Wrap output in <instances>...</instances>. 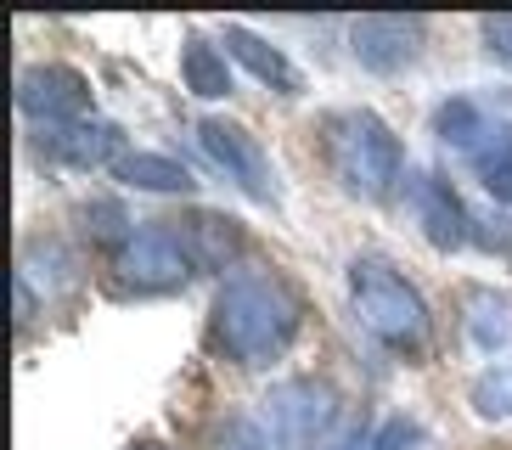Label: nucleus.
<instances>
[{"mask_svg": "<svg viewBox=\"0 0 512 450\" xmlns=\"http://www.w3.org/2000/svg\"><path fill=\"white\" fill-rule=\"evenodd\" d=\"M344 400L327 377H282L265 394V434H271V450H316L321 439L332 434Z\"/></svg>", "mask_w": 512, "mask_h": 450, "instance_id": "obj_5", "label": "nucleus"}, {"mask_svg": "<svg viewBox=\"0 0 512 450\" xmlns=\"http://www.w3.org/2000/svg\"><path fill=\"white\" fill-rule=\"evenodd\" d=\"M321 152H327V169L338 175V186L349 197H366V203H383L394 192L400 169H406L400 135L377 119L372 107L327 113L321 119Z\"/></svg>", "mask_w": 512, "mask_h": 450, "instance_id": "obj_3", "label": "nucleus"}, {"mask_svg": "<svg viewBox=\"0 0 512 450\" xmlns=\"http://www.w3.org/2000/svg\"><path fill=\"white\" fill-rule=\"evenodd\" d=\"M197 141H203V152H209L214 164L226 169V180L237 186L242 197H254V203H271L276 197L271 158H265V147H259L254 130H242V124L209 113V119H197Z\"/></svg>", "mask_w": 512, "mask_h": 450, "instance_id": "obj_7", "label": "nucleus"}, {"mask_svg": "<svg viewBox=\"0 0 512 450\" xmlns=\"http://www.w3.org/2000/svg\"><path fill=\"white\" fill-rule=\"evenodd\" d=\"M197 276L192 254L181 248V237L164 225H147V231H130V237L107 254V293L119 299H164V293H181Z\"/></svg>", "mask_w": 512, "mask_h": 450, "instance_id": "obj_4", "label": "nucleus"}, {"mask_svg": "<svg viewBox=\"0 0 512 450\" xmlns=\"http://www.w3.org/2000/svg\"><path fill=\"white\" fill-rule=\"evenodd\" d=\"M17 113L40 130L91 119V79L79 74L74 62H29L17 74Z\"/></svg>", "mask_w": 512, "mask_h": 450, "instance_id": "obj_6", "label": "nucleus"}, {"mask_svg": "<svg viewBox=\"0 0 512 450\" xmlns=\"http://www.w3.org/2000/svg\"><path fill=\"white\" fill-rule=\"evenodd\" d=\"M422 439V428L411 417H389L377 422V428H361V434H349L338 450H411Z\"/></svg>", "mask_w": 512, "mask_h": 450, "instance_id": "obj_19", "label": "nucleus"}, {"mask_svg": "<svg viewBox=\"0 0 512 450\" xmlns=\"http://www.w3.org/2000/svg\"><path fill=\"white\" fill-rule=\"evenodd\" d=\"M484 34V51L501 62V68H512V12H496V17H484L479 23Z\"/></svg>", "mask_w": 512, "mask_h": 450, "instance_id": "obj_22", "label": "nucleus"}, {"mask_svg": "<svg viewBox=\"0 0 512 450\" xmlns=\"http://www.w3.org/2000/svg\"><path fill=\"white\" fill-rule=\"evenodd\" d=\"M467 405L479 422H512V366H484L467 389Z\"/></svg>", "mask_w": 512, "mask_h": 450, "instance_id": "obj_18", "label": "nucleus"}, {"mask_svg": "<svg viewBox=\"0 0 512 450\" xmlns=\"http://www.w3.org/2000/svg\"><path fill=\"white\" fill-rule=\"evenodd\" d=\"M12 321H17V327H29V315H34V282H29V276H23V270H17V276H12Z\"/></svg>", "mask_w": 512, "mask_h": 450, "instance_id": "obj_23", "label": "nucleus"}, {"mask_svg": "<svg viewBox=\"0 0 512 450\" xmlns=\"http://www.w3.org/2000/svg\"><path fill=\"white\" fill-rule=\"evenodd\" d=\"M113 175L124 180V186H136V192H192L197 180L186 164H175V158H164V152H124L119 164H113Z\"/></svg>", "mask_w": 512, "mask_h": 450, "instance_id": "obj_14", "label": "nucleus"}, {"mask_svg": "<svg viewBox=\"0 0 512 450\" xmlns=\"http://www.w3.org/2000/svg\"><path fill=\"white\" fill-rule=\"evenodd\" d=\"M490 130H496V124L484 119V107L473 102V96H451V102H439V113H434V135L445 141V147L467 152V158L484 147Z\"/></svg>", "mask_w": 512, "mask_h": 450, "instance_id": "obj_15", "label": "nucleus"}, {"mask_svg": "<svg viewBox=\"0 0 512 450\" xmlns=\"http://www.w3.org/2000/svg\"><path fill=\"white\" fill-rule=\"evenodd\" d=\"M209 450H271V434H265V428H259L254 417H242V411H231V417H220V422H214Z\"/></svg>", "mask_w": 512, "mask_h": 450, "instance_id": "obj_20", "label": "nucleus"}, {"mask_svg": "<svg viewBox=\"0 0 512 450\" xmlns=\"http://www.w3.org/2000/svg\"><path fill=\"white\" fill-rule=\"evenodd\" d=\"M428 40V23L422 17H400V12H383V17H361L349 29V51L361 62L366 74H400L411 68Z\"/></svg>", "mask_w": 512, "mask_h": 450, "instance_id": "obj_8", "label": "nucleus"}, {"mask_svg": "<svg viewBox=\"0 0 512 450\" xmlns=\"http://www.w3.org/2000/svg\"><path fill=\"white\" fill-rule=\"evenodd\" d=\"M130 450H169V445H158V439H141V445H130Z\"/></svg>", "mask_w": 512, "mask_h": 450, "instance_id": "obj_24", "label": "nucleus"}, {"mask_svg": "<svg viewBox=\"0 0 512 450\" xmlns=\"http://www.w3.org/2000/svg\"><path fill=\"white\" fill-rule=\"evenodd\" d=\"M349 304H355V321L366 327L372 344H383L400 360H422L434 349V315L428 299L417 287L377 254L349 259Z\"/></svg>", "mask_w": 512, "mask_h": 450, "instance_id": "obj_2", "label": "nucleus"}, {"mask_svg": "<svg viewBox=\"0 0 512 450\" xmlns=\"http://www.w3.org/2000/svg\"><path fill=\"white\" fill-rule=\"evenodd\" d=\"M473 175H479V186L496 203L512 209V124H496V130L484 135V147L473 152Z\"/></svg>", "mask_w": 512, "mask_h": 450, "instance_id": "obj_17", "label": "nucleus"}, {"mask_svg": "<svg viewBox=\"0 0 512 450\" xmlns=\"http://www.w3.org/2000/svg\"><path fill=\"white\" fill-rule=\"evenodd\" d=\"M220 45H226V57L237 62V68H248V74H254L259 85H271L276 96H304V74H299V62L287 57L282 45L259 40V34H254V29H242V23H226Z\"/></svg>", "mask_w": 512, "mask_h": 450, "instance_id": "obj_12", "label": "nucleus"}, {"mask_svg": "<svg viewBox=\"0 0 512 450\" xmlns=\"http://www.w3.org/2000/svg\"><path fill=\"white\" fill-rule=\"evenodd\" d=\"M304 327V299L276 270H237L209 304V344L231 366H271Z\"/></svg>", "mask_w": 512, "mask_h": 450, "instance_id": "obj_1", "label": "nucleus"}, {"mask_svg": "<svg viewBox=\"0 0 512 450\" xmlns=\"http://www.w3.org/2000/svg\"><path fill=\"white\" fill-rule=\"evenodd\" d=\"M512 338V310L501 293H484V287H473L467 293V344L479 349V355H496V349H507Z\"/></svg>", "mask_w": 512, "mask_h": 450, "instance_id": "obj_16", "label": "nucleus"}, {"mask_svg": "<svg viewBox=\"0 0 512 450\" xmlns=\"http://www.w3.org/2000/svg\"><path fill=\"white\" fill-rule=\"evenodd\" d=\"M124 209L119 203H113V197H96V203H85V231H91L96 242H107V248H119L124 237H130V231H124Z\"/></svg>", "mask_w": 512, "mask_h": 450, "instance_id": "obj_21", "label": "nucleus"}, {"mask_svg": "<svg viewBox=\"0 0 512 450\" xmlns=\"http://www.w3.org/2000/svg\"><path fill=\"white\" fill-rule=\"evenodd\" d=\"M40 158L74 169V175H91V169H113L124 158V130L113 119H79L62 124V130H40Z\"/></svg>", "mask_w": 512, "mask_h": 450, "instance_id": "obj_9", "label": "nucleus"}, {"mask_svg": "<svg viewBox=\"0 0 512 450\" xmlns=\"http://www.w3.org/2000/svg\"><path fill=\"white\" fill-rule=\"evenodd\" d=\"M181 85L192 90L197 102H220V96H231V57L214 40H203V34H186V45H181Z\"/></svg>", "mask_w": 512, "mask_h": 450, "instance_id": "obj_13", "label": "nucleus"}, {"mask_svg": "<svg viewBox=\"0 0 512 450\" xmlns=\"http://www.w3.org/2000/svg\"><path fill=\"white\" fill-rule=\"evenodd\" d=\"M169 231L181 237V248L192 254L197 270H214V276H226V270L242 259V225L231 220V214L186 209L181 220H169Z\"/></svg>", "mask_w": 512, "mask_h": 450, "instance_id": "obj_10", "label": "nucleus"}, {"mask_svg": "<svg viewBox=\"0 0 512 450\" xmlns=\"http://www.w3.org/2000/svg\"><path fill=\"white\" fill-rule=\"evenodd\" d=\"M411 203H417L422 237L434 242L439 254H456V248H467V237H473V220H467L462 197H456V186H451L445 175H417V180H411Z\"/></svg>", "mask_w": 512, "mask_h": 450, "instance_id": "obj_11", "label": "nucleus"}]
</instances>
